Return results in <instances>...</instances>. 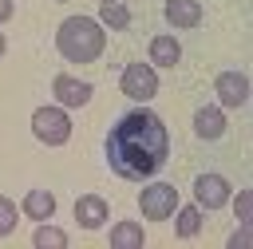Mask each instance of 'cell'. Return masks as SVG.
Returning a JSON list of instances; mask_svg holds the SVG:
<instances>
[{
  "instance_id": "obj_2",
  "label": "cell",
  "mask_w": 253,
  "mask_h": 249,
  "mask_svg": "<svg viewBox=\"0 0 253 249\" xmlns=\"http://www.w3.org/2000/svg\"><path fill=\"white\" fill-rule=\"evenodd\" d=\"M55 51L67 63H95L107 51V32L91 16H67L55 28Z\"/></svg>"
},
{
  "instance_id": "obj_11",
  "label": "cell",
  "mask_w": 253,
  "mask_h": 249,
  "mask_svg": "<svg viewBox=\"0 0 253 249\" xmlns=\"http://www.w3.org/2000/svg\"><path fill=\"white\" fill-rule=\"evenodd\" d=\"M166 24L170 28H198L202 24V4L198 0H166Z\"/></svg>"
},
{
  "instance_id": "obj_6",
  "label": "cell",
  "mask_w": 253,
  "mask_h": 249,
  "mask_svg": "<svg viewBox=\"0 0 253 249\" xmlns=\"http://www.w3.org/2000/svg\"><path fill=\"white\" fill-rule=\"evenodd\" d=\"M233 186L221 178V174H198L194 178V206L198 209H221L229 202Z\"/></svg>"
},
{
  "instance_id": "obj_19",
  "label": "cell",
  "mask_w": 253,
  "mask_h": 249,
  "mask_svg": "<svg viewBox=\"0 0 253 249\" xmlns=\"http://www.w3.org/2000/svg\"><path fill=\"white\" fill-rule=\"evenodd\" d=\"M233 209H237V221H253V190H241L233 198Z\"/></svg>"
},
{
  "instance_id": "obj_7",
  "label": "cell",
  "mask_w": 253,
  "mask_h": 249,
  "mask_svg": "<svg viewBox=\"0 0 253 249\" xmlns=\"http://www.w3.org/2000/svg\"><path fill=\"white\" fill-rule=\"evenodd\" d=\"M213 91H217V107H245V99H249V75L245 71H221L213 79Z\"/></svg>"
},
{
  "instance_id": "obj_3",
  "label": "cell",
  "mask_w": 253,
  "mask_h": 249,
  "mask_svg": "<svg viewBox=\"0 0 253 249\" xmlns=\"http://www.w3.org/2000/svg\"><path fill=\"white\" fill-rule=\"evenodd\" d=\"M32 134H36L43 146H63V142L71 138V119H67V107H59V103L36 107V111H32Z\"/></svg>"
},
{
  "instance_id": "obj_5",
  "label": "cell",
  "mask_w": 253,
  "mask_h": 249,
  "mask_svg": "<svg viewBox=\"0 0 253 249\" xmlns=\"http://www.w3.org/2000/svg\"><path fill=\"white\" fill-rule=\"evenodd\" d=\"M119 87H123V95L146 103V99L158 95V71H154L150 63H126L123 75H119Z\"/></svg>"
},
{
  "instance_id": "obj_4",
  "label": "cell",
  "mask_w": 253,
  "mask_h": 249,
  "mask_svg": "<svg viewBox=\"0 0 253 249\" xmlns=\"http://www.w3.org/2000/svg\"><path fill=\"white\" fill-rule=\"evenodd\" d=\"M138 209L146 221H162L178 209V190L170 182H150L146 178V190H138Z\"/></svg>"
},
{
  "instance_id": "obj_16",
  "label": "cell",
  "mask_w": 253,
  "mask_h": 249,
  "mask_svg": "<svg viewBox=\"0 0 253 249\" xmlns=\"http://www.w3.org/2000/svg\"><path fill=\"white\" fill-rule=\"evenodd\" d=\"M99 24H103V28H126V24H130V8L119 4V0H107V4L99 8Z\"/></svg>"
},
{
  "instance_id": "obj_8",
  "label": "cell",
  "mask_w": 253,
  "mask_h": 249,
  "mask_svg": "<svg viewBox=\"0 0 253 249\" xmlns=\"http://www.w3.org/2000/svg\"><path fill=\"white\" fill-rule=\"evenodd\" d=\"M51 95H55L59 107H87L91 95H95V87L87 79H75V75H55L51 79Z\"/></svg>"
},
{
  "instance_id": "obj_10",
  "label": "cell",
  "mask_w": 253,
  "mask_h": 249,
  "mask_svg": "<svg viewBox=\"0 0 253 249\" xmlns=\"http://www.w3.org/2000/svg\"><path fill=\"white\" fill-rule=\"evenodd\" d=\"M107 213H111L107 198H99V194H83V198H75V221H79L83 229H99V225H107Z\"/></svg>"
},
{
  "instance_id": "obj_12",
  "label": "cell",
  "mask_w": 253,
  "mask_h": 249,
  "mask_svg": "<svg viewBox=\"0 0 253 249\" xmlns=\"http://www.w3.org/2000/svg\"><path fill=\"white\" fill-rule=\"evenodd\" d=\"M146 51H150V63H158V67H174L182 59V43L174 36H154Z\"/></svg>"
},
{
  "instance_id": "obj_14",
  "label": "cell",
  "mask_w": 253,
  "mask_h": 249,
  "mask_svg": "<svg viewBox=\"0 0 253 249\" xmlns=\"http://www.w3.org/2000/svg\"><path fill=\"white\" fill-rule=\"evenodd\" d=\"M146 237H142V225L138 221H119L115 229H111V245L115 249H138Z\"/></svg>"
},
{
  "instance_id": "obj_17",
  "label": "cell",
  "mask_w": 253,
  "mask_h": 249,
  "mask_svg": "<svg viewBox=\"0 0 253 249\" xmlns=\"http://www.w3.org/2000/svg\"><path fill=\"white\" fill-rule=\"evenodd\" d=\"M32 245H36V249H63V245H67V233L55 229V225H40L36 237H32Z\"/></svg>"
},
{
  "instance_id": "obj_21",
  "label": "cell",
  "mask_w": 253,
  "mask_h": 249,
  "mask_svg": "<svg viewBox=\"0 0 253 249\" xmlns=\"http://www.w3.org/2000/svg\"><path fill=\"white\" fill-rule=\"evenodd\" d=\"M4 51H8V40H4V32H0V55H4Z\"/></svg>"
},
{
  "instance_id": "obj_22",
  "label": "cell",
  "mask_w": 253,
  "mask_h": 249,
  "mask_svg": "<svg viewBox=\"0 0 253 249\" xmlns=\"http://www.w3.org/2000/svg\"><path fill=\"white\" fill-rule=\"evenodd\" d=\"M103 4H107V0H103Z\"/></svg>"
},
{
  "instance_id": "obj_9",
  "label": "cell",
  "mask_w": 253,
  "mask_h": 249,
  "mask_svg": "<svg viewBox=\"0 0 253 249\" xmlns=\"http://www.w3.org/2000/svg\"><path fill=\"white\" fill-rule=\"evenodd\" d=\"M225 111L217 107V103H206V107H198L194 111V134L198 138H206V142H213V138H221L225 134Z\"/></svg>"
},
{
  "instance_id": "obj_20",
  "label": "cell",
  "mask_w": 253,
  "mask_h": 249,
  "mask_svg": "<svg viewBox=\"0 0 253 249\" xmlns=\"http://www.w3.org/2000/svg\"><path fill=\"white\" fill-rule=\"evenodd\" d=\"M12 12H16V4H12V0H0V24L12 20Z\"/></svg>"
},
{
  "instance_id": "obj_15",
  "label": "cell",
  "mask_w": 253,
  "mask_h": 249,
  "mask_svg": "<svg viewBox=\"0 0 253 249\" xmlns=\"http://www.w3.org/2000/svg\"><path fill=\"white\" fill-rule=\"evenodd\" d=\"M178 213V221H174V233L186 241V237H194L198 229H202V209L198 206H182V209H174Z\"/></svg>"
},
{
  "instance_id": "obj_13",
  "label": "cell",
  "mask_w": 253,
  "mask_h": 249,
  "mask_svg": "<svg viewBox=\"0 0 253 249\" xmlns=\"http://www.w3.org/2000/svg\"><path fill=\"white\" fill-rule=\"evenodd\" d=\"M32 221H47L51 213H55V198H51V190H28V198H24V206H20Z\"/></svg>"
},
{
  "instance_id": "obj_1",
  "label": "cell",
  "mask_w": 253,
  "mask_h": 249,
  "mask_svg": "<svg viewBox=\"0 0 253 249\" xmlns=\"http://www.w3.org/2000/svg\"><path fill=\"white\" fill-rule=\"evenodd\" d=\"M170 158V134H166V123L138 107V111H126L123 119H115V126L107 130V166L111 174L126 178V182H146L154 178Z\"/></svg>"
},
{
  "instance_id": "obj_18",
  "label": "cell",
  "mask_w": 253,
  "mask_h": 249,
  "mask_svg": "<svg viewBox=\"0 0 253 249\" xmlns=\"http://www.w3.org/2000/svg\"><path fill=\"white\" fill-rule=\"evenodd\" d=\"M16 217H20L16 202H12V198H0V237H8V233L16 229Z\"/></svg>"
}]
</instances>
